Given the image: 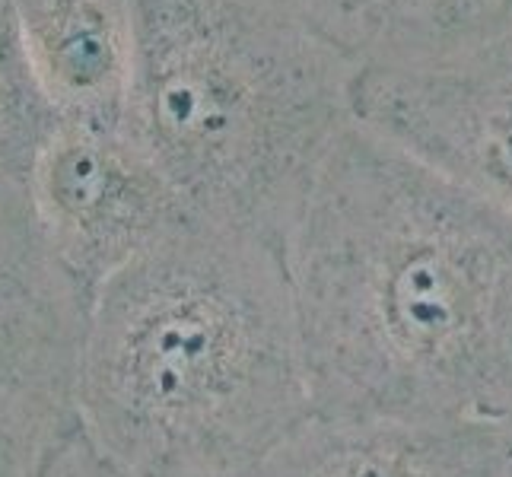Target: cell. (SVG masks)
Here are the masks:
<instances>
[{
    "label": "cell",
    "instance_id": "5b68a950",
    "mask_svg": "<svg viewBox=\"0 0 512 477\" xmlns=\"http://www.w3.org/2000/svg\"><path fill=\"white\" fill-rule=\"evenodd\" d=\"M29 194L51 249L93 296L191 220L125 125L58 118L32 159Z\"/></svg>",
    "mask_w": 512,
    "mask_h": 477
},
{
    "label": "cell",
    "instance_id": "7a4b0ae2",
    "mask_svg": "<svg viewBox=\"0 0 512 477\" xmlns=\"http://www.w3.org/2000/svg\"><path fill=\"white\" fill-rule=\"evenodd\" d=\"M74 408L134 477H255L315 414L287 255L185 220L99 287Z\"/></svg>",
    "mask_w": 512,
    "mask_h": 477
},
{
    "label": "cell",
    "instance_id": "3957f363",
    "mask_svg": "<svg viewBox=\"0 0 512 477\" xmlns=\"http://www.w3.org/2000/svg\"><path fill=\"white\" fill-rule=\"evenodd\" d=\"M360 70L306 0H137L125 128L191 217L287 255Z\"/></svg>",
    "mask_w": 512,
    "mask_h": 477
},
{
    "label": "cell",
    "instance_id": "ba28073f",
    "mask_svg": "<svg viewBox=\"0 0 512 477\" xmlns=\"http://www.w3.org/2000/svg\"><path fill=\"white\" fill-rule=\"evenodd\" d=\"M13 10L55 115L125 125L137 67V0H13Z\"/></svg>",
    "mask_w": 512,
    "mask_h": 477
},
{
    "label": "cell",
    "instance_id": "8fae6325",
    "mask_svg": "<svg viewBox=\"0 0 512 477\" xmlns=\"http://www.w3.org/2000/svg\"><path fill=\"white\" fill-rule=\"evenodd\" d=\"M77 423L74 411L0 388V477H39L48 455Z\"/></svg>",
    "mask_w": 512,
    "mask_h": 477
},
{
    "label": "cell",
    "instance_id": "9c48e42d",
    "mask_svg": "<svg viewBox=\"0 0 512 477\" xmlns=\"http://www.w3.org/2000/svg\"><path fill=\"white\" fill-rule=\"evenodd\" d=\"M360 67H414L452 58L512 29V0H306Z\"/></svg>",
    "mask_w": 512,
    "mask_h": 477
},
{
    "label": "cell",
    "instance_id": "30bf717a",
    "mask_svg": "<svg viewBox=\"0 0 512 477\" xmlns=\"http://www.w3.org/2000/svg\"><path fill=\"white\" fill-rule=\"evenodd\" d=\"M55 125L58 115L35 80L13 0H0V159L29 175Z\"/></svg>",
    "mask_w": 512,
    "mask_h": 477
},
{
    "label": "cell",
    "instance_id": "6da1fadb",
    "mask_svg": "<svg viewBox=\"0 0 512 477\" xmlns=\"http://www.w3.org/2000/svg\"><path fill=\"white\" fill-rule=\"evenodd\" d=\"M287 264L315 414L512 420V220L353 125Z\"/></svg>",
    "mask_w": 512,
    "mask_h": 477
},
{
    "label": "cell",
    "instance_id": "52a82bcc",
    "mask_svg": "<svg viewBox=\"0 0 512 477\" xmlns=\"http://www.w3.org/2000/svg\"><path fill=\"white\" fill-rule=\"evenodd\" d=\"M506 427L312 414L255 477H490Z\"/></svg>",
    "mask_w": 512,
    "mask_h": 477
},
{
    "label": "cell",
    "instance_id": "4fadbf2b",
    "mask_svg": "<svg viewBox=\"0 0 512 477\" xmlns=\"http://www.w3.org/2000/svg\"><path fill=\"white\" fill-rule=\"evenodd\" d=\"M490 477H512V420L506 427V443H503V452L497 458V465H493Z\"/></svg>",
    "mask_w": 512,
    "mask_h": 477
},
{
    "label": "cell",
    "instance_id": "277c9868",
    "mask_svg": "<svg viewBox=\"0 0 512 477\" xmlns=\"http://www.w3.org/2000/svg\"><path fill=\"white\" fill-rule=\"evenodd\" d=\"M353 121L512 220V29L414 67H363Z\"/></svg>",
    "mask_w": 512,
    "mask_h": 477
},
{
    "label": "cell",
    "instance_id": "7c38bea8",
    "mask_svg": "<svg viewBox=\"0 0 512 477\" xmlns=\"http://www.w3.org/2000/svg\"><path fill=\"white\" fill-rule=\"evenodd\" d=\"M39 477H134V474L115 465L109 455H102L77 423L55 446V452L48 455Z\"/></svg>",
    "mask_w": 512,
    "mask_h": 477
},
{
    "label": "cell",
    "instance_id": "8992f818",
    "mask_svg": "<svg viewBox=\"0 0 512 477\" xmlns=\"http://www.w3.org/2000/svg\"><path fill=\"white\" fill-rule=\"evenodd\" d=\"M93 299L51 249L29 175L0 159V388L77 414Z\"/></svg>",
    "mask_w": 512,
    "mask_h": 477
}]
</instances>
